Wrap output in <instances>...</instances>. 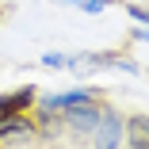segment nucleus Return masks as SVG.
Listing matches in <instances>:
<instances>
[{
  "label": "nucleus",
  "instance_id": "f257e3e1",
  "mask_svg": "<svg viewBox=\"0 0 149 149\" xmlns=\"http://www.w3.org/2000/svg\"><path fill=\"white\" fill-rule=\"evenodd\" d=\"M92 145L96 149H118V145H123V118H118L115 111L100 115V123L92 130Z\"/></svg>",
  "mask_w": 149,
  "mask_h": 149
},
{
  "label": "nucleus",
  "instance_id": "f03ea898",
  "mask_svg": "<svg viewBox=\"0 0 149 149\" xmlns=\"http://www.w3.org/2000/svg\"><path fill=\"white\" fill-rule=\"evenodd\" d=\"M100 107L88 100V103H77V107H69V115H65V123L73 126V130H80V134H92L96 130V123H100Z\"/></svg>",
  "mask_w": 149,
  "mask_h": 149
},
{
  "label": "nucleus",
  "instance_id": "7ed1b4c3",
  "mask_svg": "<svg viewBox=\"0 0 149 149\" xmlns=\"http://www.w3.org/2000/svg\"><path fill=\"white\" fill-rule=\"evenodd\" d=\"M31 138V123L23 115H4L0 118V145H12V141H27Z\"/></svg>",
  "mask_w": 149,
  "mask_h": 149
},
{
  "label": "nucleus",
  "instance_id": "20e7f679",
  "mask_svg": "<svg viewBox=\"0 0 149 149\" xmlns=\"http://www.w3.org/2000/svg\"><path fill=\"white\" fill-rule=\"evenodd\" d=\"M35 103V88H19V92H8L0 96V118L4 115H23V107Z\"/></svg>",
  "mask_w": 149,
  "mask_h": 149
},
{
  "label": "nucleus",
  "instance_id": "39448f33",
  "mask_svg": "<svg viewBox=\"0 0 149 149\" xmlns=\"http://www.w3.org/2000/svg\"><path fill=\"white\" fill-rule=\"evenodd\" d=\"M88 100H92V92H88V88H73V92L50 96L42 107H46V111H69V107H77V103H88Z\"/></svg>",
  "mask_w": 149,
  "mask_h": 149
},
{
  "label": "nucleus",
  "instance_id": "423d86ee",
  "mask_svg": "<svg viewBox=\"0 0 149 149\" xmlns=\"http://www.w3.org/2000/svg\"><path fill=\"white\" fill-rule=\"evenodd\" d=\"M126 134H130V145H134V149H149V118H145V115L130 118Z\"/></svg>",
  "mask_w": 149,
  "mask_h": 149
},
{
  "label": "nucleus",
  "instance_id": "0eeeda50",
  "mask_svg": "<svg viewBox=\"0 0 149 149\" xmlns=\"http://www.w3.org/2000/svg\"><path fill=\"white\" fill-rule=\"evenodd\" d=\"M65 4H80L84 12H103V8L111 4V0H65Z\"/></svg>",
  "mask_w": 149,
  "mask_h": 149
},
{
  "label": "nucleus",
  "instance_id": "6e6552de",
  "mask_svg": "<svg viewBox=\"0 0 149 149\" xmlns=\"http://www.w3.org/2000/svg\"><path fill=\"white\" fill-rule=\"evenodd\" d=\"M42 65H46V69H61V65H65V57H61V54H46V57H42Z\"/></svg>",
  "mask_w": 149,
  "mask_h": 149
},
{
  "label": "nucleus",
  "instance_id": "1a4fd4ad",
  "mask_svg": "<svg viewBox=\"0 0 149 149\" xmlns=\"http://www.w3.org/2000/svg\"><path fill=\"white\" fill-rule=\"evenodd\" d=\"M130 15H134L138 23H145V27H149V12H145V8H138V4H130Z\"/></svg>",
  "mask_w": 149,
  "mask_h": 149
},
{
  "label": "nucleus",
  "instance_id": "9d476101",
  "mask_svg": "<svg viewBox=\"0 0 149 149\" xmlns=\"http://www.w3.org/2000/svg\"><path fill=\"white\" fill-rule=\"evenodd\" d=\"M134 38H141V42H149V27H134Z\"/></svg>",
  "mask_w": 149,
  "mask_h": 149
}]
</instances>
